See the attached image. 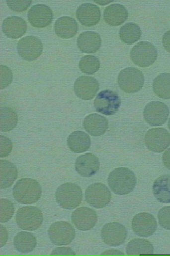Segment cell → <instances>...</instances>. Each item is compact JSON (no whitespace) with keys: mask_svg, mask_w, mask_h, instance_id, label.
I'll list each match as a JSON object with an SVG mask.
<instances>
[{"mask_svg":"<svg viewBox=\"0 0 170 256\" xmlns=\"http://www.w3.org/2000/svg\"><path fill=\"white\" fill-rule=\"evenodd\" d=\"M79 66L83 73L87 75H92L99 69L100 61L95 56L86 55L81 59Z\"/></svg>","mask_w":170,"mask_h":256,"instance_id":"obj_33","label":"cell"},{"mask_svg":"<svg viewBox=\"0 0 170 256\" xmlns=\"http://www.w3.org/2000/svg\"><path fill=\"white\" fill-rule=\"evenodd\" d=\"M121 100L118 94L107 89L101 91L94 100L96 110L105 115H113L118 110Z\"/></svg>","mask_w":170,"mask_h":256,"instance_id":"obj_8","label":"cell"},{"mask_svg":"<svg viewBox=\"0 0 170 256\" xmlns=\"http://www.w3.org/2000/svg\"><path fill=\"white\" fill-rule=\"evenodd\" d=\"M48 234L52 243L62 246L70 244L75 238L76 233L70 223L65 221H59L51 225Z\"/></svg>","mask_w":170,"mask_h":256,"instance_id":"obj_7","label":"cell"},{"mask_svg":"<svg viewBox=\"0 0 170 256\" xmlns=\"http://www.w3.org/2000/svg\"><path fill=\"white\" fill-rule=\"evenodd\" d=\"M0 139V157L8 156L11 152L12 145L11 140L7 137L1 135Z\"/></svg>","mask_w":170,"mask_h":256,"instance_id":"obj_38","label":"cell"},{"mask_svg":"<svg viewBox=\"0 0 170 256\" xmlns=\"http://www.w3.org/2000/svg\"><path fill=\"white\" fill-rule=\"evenodd\" d=\"M54 27L57 35L65 39L74 37L77 34L78 29L76 20L69 16H63L58 18Z\"/></svg>","mask_w":170,"mask_h":256,"instance_id":"obj_24","label":"cell"},{"mask_svg":"<svg viewBox=\"0 0 170 256\" xmlns=\"http://www.w3.org/2000/svg\"><path fill=\"white\" fill-rule=\"evenodd\" d=\"M85 200L91 206L100 208L106 206L110 201L111 193L108 188L101 183L90 185L85 190Z\"/></svg>","mask_w":170,"mask_h":256,"instance_id":"obj_10","label":"cell"},{"mask_svg":"<svg viewBox=\"0 0 170 256\" xmlns=\"http://www.w3.org/2000/svg\"><path fill=\"white\" fill-rule=\"evenodd\" d=\"M153 88L154 92L160 97L170 98V73H162L154 80Z\"/></svg>","mask_w":170,"mask_h":256,"instance_id":"obj_30","label":"cell"},{"mask_svg":"<svg viewBox=\"0 0 170 256\" xmlns=\"http://www.w3.org/2000/svg\"><path fill=\"white\" fill-rule=\"evenodd\" d=\"M0 89H4L12 81V74L11 70L6 66L0 65Z\"/></svg>","mask_w":170,"mask_h":256,"instance_id":"obj_37","label":"cell"},{"mask_svg":"<svg viewBox=\"0 0 170 256\" xmlns=\"http://www.w3.org/2000/svg\"><path fill=\"white\" fill-rule=\"evenodd\" d=\"M12 191L15 200L22 204L36 202L42 194V188L39 182L31 178H22L18 180Z\"/></svg>","mask_w":170,"mask_h":256,"instance_id":"obj_2","label":"cell"},{"mask_svg":"<svg viewBox=\"0 0 170 256\" xmlns=\"http://www.w3.org/2000/svg\"><path fill=\"white\" fill-rule=\"evenodd\" d=\"M27 24L25 21L18 16H8L2 22V31L10 39L19 38L25 34Z\"/></svg>","mask_w":170,"mask_h":256,"instance_id":"obj_20","label":"cell"},{"mask_svg":"<svg viewBox=\"0 0 170 256\" xmlns=\"http://www.w3.org/2000/svg\"><path fill=\"white\" fill-rule=\"evenodd\" d=\"M19 228L24 230L33 231L37 229L43 222V214L37 207L26 206L18 209L15 216Z\"/></svg>","mask_w":170,"mask_h":256,"instance_id":"obj_4","label":"cell"},{"mask_svg":"<svg viewBox=\"0 0 170 256\" xmlns=\"http://www.w3.org/2000/svg\"><path fill=\"white\" fill-rule=\"evenodd\" d=\"M67 144L73 152L81 153L88 150L91 141L89 136L82 131H75L68 137Z\"/></svg>","mask_w":170,"mask_h":256,"instance_id":"obj_25","label":"cell"},{"mask_svg":"<svg viewBox=\"0 0 170 256\" xmlns=\"http://www.w3.org/2000/svg\"><path fill=\"white\" fill-rule=\"evenodd\" d=\"M0 221L2 223L9 220L12 217L14 208L13 203L8 199H0Z\"/></svg>","mask_w":170,"mask_h":256,"instance_id":"obj_34","label":"cell"},{"mask_svg":"<svg viewBox=\"0 0 170 256\" xmlns=\"http://www.w3.org/2000/svg\"><path fill=\"white\" fill-rule=\"evenodd\" d=\"M85 129L92 136H100L104 134L108 127L107 119L97 113L87 115L83 122Z\"/></svg>","mask_w":170,"mask_h":256,"instance_id":"obj_21","label":"cell"},{"mask_svg":"<svg viewBox=\"0 0 170 256\" xmlns=\"http://www.w3.org/2000/svg\"><path fill=\"white\" fill-rule=\"evenodd\" d=\"M28 20L33 27L43 28L49 25L53 20L51 9L44 4H37L28 10Z\"/></svg>","mask_w":170,"mask_h":256,"instance_id":"obj_14","label":"cell"},{"mask_svg":"<svg viewBox=\"0 0 170 256\" xmlns=\"http://www.w3.org/2000/svg\"><path fill=\"white\" fill-rule=\"evenodd\" d=\"M145 143L150 151L162 152L170 145V134L163 128L150 129L145 135Z\"/></svg>","mask_w":170,"mask_h":256,"instance_id":"obj_9","label":"cell"},{"mask_svg":"<svg viewBox=\"0 0 170 256\" xmlns=\"http://www.w3.org/2000/svg\"><path fill=\"white\" fill-rule=\"evenodd\" d=\"M126 251L127 255L153 254L154 248L149 241L140 238L131 240L127 245Z\"/></svg>","mask_w":170,"mask_h":256,"instance_id":"obj_29","label":"cell"},{"mask_svg":"<svg viewBox=\"0 0 170 256\" xmlns=\"http://www.w3.org/2000/svg\"><path fill=\"white\" fill-rule=\"evenodd\" d=\"M162 42L164 48L170 53V30L166 32L163 35Z\"/></svg>","mask_w":170,"mask_h":256,"instance_id":"obj_40","label":"cell"},{"mask_svg":"<svg viewBox=\"0 0 170 256\" xmlns=\"http://www.w3.org/2000/svg\"><path fill=\"white\" fill-rule=\"evenodd\" d=\"M76 16L82 25L91 27L98 23L101 13L99 8L96 5L85 3L80 5L77 8Z\"/></svg>","mask_w":170,"mask_h":256,"instance_id":"obj_18","label":"cell"},{"mask_svg":"<svg viewBox=\"0 0 170 256\" xmlns=\"http://www.w3.org/2000/svg\"><path fill=\"white\" fill-rule=\"evenodd\" d=\"M75 252L69 248H57L54 249L51 255H75Z\"/></svg>","mask_w":170,"mask_h":256,"instance_id":"obj_39","label":"cell"},{"mask_svg":"<svg viewBox=\"0 0 170 256\" xmlns=\"http://www.w3.org/2000/svg\"><path fill=\"white\" fill-rule=\"evenodd\" d=\"M101 44L100 35L93 31H84L77 39L78 48L85 53H95L99 49Z\"/></svg>","mask_w":170,"mask_h":256,"instance_id":"obj_22","label":"cell"},{"mask_svg":"<svg viewBox=\"0 0 170 256\" xmlns=\"http://www.w3.org/2000/svg\"><path fill=\"white\" fill-rule=\"evenodd\" d=\"M15 248L22 253H28L32 251L37 244L35 236L27 232L18 233L13 239Z\"/></svg>","mask_w":170,"mask_h":256,"instance_id":"obj_28","label":"cell"},{"mask_svg":"<svg viewBox=\"0 0 170 256\" xmlns=\"http://www.w3.org/2000/svg\"><path fill=\"white\" fill-rule=\"evenodd\" d=\"M57 202L63 208L73 209L81 203L83 193L81 187L74 183H66L60 185L55 192Z\"/></svg>","mask_w":170,"mask_h":256,"instance_id":"obj_3","label":"cell"},{"mask_svg":"<svg viewBox=\"0 0 170 256\" xmlns=\"http://www.w3.org/2000/svg\"><path fill=\"white\" fill-rule=\"evenodd\" d=\"M117 82L119 86L122 90L131 93L138 91L142 88L144 77L139 70L129 67L120 72Z\"/></svg>","mask_w":170,"mask_h":256,"instance_id":"obj_5","label":"cell"},{"mask_svg":"<svg viewBox=\"0 0 170 256\" xmlns=\"http://www.w3.org/2000/svg\"><path fill=\"white\" fill-rule=\"evenodd\" d=\"M32 2L31 0H7L6 3L10 9L15 12H22L26 10Z\"/></svg>","mask_w":170,"mask_h":256,"instance_id":"obj_36","label":"cell"},{"mask_svg":"<svg viewBox=\"0 0 170 256\" xmlns=\"http://www.w3.org/2000/svg\"><path fill=\"white\" fill-rule=\"evenodd\" d=\"M142 34L140 27L136 24L128 23L122 26L119 30V37L125 43L132 44L138 41Z\"/></svg>","mask_w":170,"mask_h":256,"instance_id":"obj_31","label":"cell"},{"mask_svg":"<svg viewBox=\"0 0 170 256\" xmlns=\"http://www.w3.org/2000/svg\"><path fill=\"white\" fill-rule=\"evenodd\" d=\"M99 87L97 80L88 76H82L78 78L74 86L76 95L84 100L92 99L98 90Z\"/></svg>","mask_w":170,"mask_h":256,"instance_id":"obj_17","label":"cell"},{"mask_svg":"<svg viewBox=\"0 0 170 256\" xmlns=\"http://www.w3.org/2000/svg\"><path fill=\"white\" fill-rule=\"evenodd\" d=\"M157 223L151 214L141 213L136 215L132 221V228L135 234L141 237L151 236L156 230Z\"/></svg>","mask_w":170,"mask_h":256,"instance_id":"obj_15","label":"cell"},{"mask_svg":"<svg viewBox=\"0 0 170 256\" xmlns=\"http://www.w3.org/2000/svg\"><path fill=\"white\" fill-rule=\"evenodd\" d=\"M157 50L155 46L147 41L139 42L130 51L132 62L141 67H147L152 65L157 59Z\"/></svg>","mask_w":170,"mask_h":256,"instance_id":"obj_6","label":"cell"},{"mask_svg":"<svg viewBox=\"0 0 170 256\" xmlns=\"http://www.w3.org/2000/svg\"><path fill=\"white\" fill-rule=\"evenodd\" d=\"M0 227H1V228H0L1 231L3 232V237L2 238L1 236H2L3 235H2V234H1V238H0V247H1L6 243V242L7 239V235H5L7 234V233L5 228L4 227H2L1 225H0Z\"/></svg>","mask_w":170,"mask_h":256,"instance_id":"obj_42","label":"cell"},{"mask_svg":"<svg viewBox=\"0 0 170 256\" xmlns=\"http://www.w3.org/2000/svg\"><path fill=\"white\" fill-rule=\"evenodd\" d=\"M16 166L5 160H0V187L1 189L9 187L17 177Z\"/></svg>","mask_w":170,"mask_h":256,"instance_id":"obj_27","label":"cell"},{"mask_svg":"<svg viewBox=\"0 0 170 256\" xmlns=\"http://www.w3.org/2000/svg\"><path fill=\"white\" fill-rule=\"evenodd\" d=\"M71 219L78 229L86 231L95 226L97 221V215L92 209L88 207H81L73 212Z\"/></svg>","mask_w":170,"mask_h":256,"instance_id":"obj_16","label":"cell"},{"mask_svg":"<svg viewBox=\"0 0 170 256\" xmlns=\"http://www.w3.org/2000/svg\"><path fill=\"white\" fill-rule=\"evenodd\" d=\"M168 127H169V128L170 130V119H169V122H168Z\"/></svg>","mask_w":170,"mask_h":256,"instance_id":"obj_43","label":"cell"},{"mask_svg":"<svg viewBox=\"0 0 170 256\" xmlns=\"http://www.w3.org/2000/svg\"><path fill=\"white\" fill-rule=\"evenodd\" d=\"M108 183L114 193L124 195L133 190L136 184V178L132 171L127 168L120 167L110 172Z\"/></svg>","mask_w":170,"mask_h":256,"instance_id":"obj_1","label":"cell"},{"mask_svg":"<svg viewBox=\"0 0 170 256\" xmlns=\"http://www.w3.org/2000/svg\"><path fill=\"white\" fill-rule=\"evenodd\" d=\"M159 222L163 228L170 230V206L161 208L158 214Z\"/></svg>","mask_w":170,"mask_h":256,"instance_id":"obj_35","label":"cell"},{"mask_svg":"<svg viewBox=\"0 0 170 256\" xmlns=\"http://www.w3.org/2000/svg\"><path fill=\"white\" fill-rule=\"evenodd\" d=\"M128 13L125 7L115 3L107 6L104 10L103 18L105 22L111 26H118L127 19Z\"/></svg>","mask_w":170,"mask_h":256,"instance_id":"obj_23","label":"cell"},{"mask_svg":"<svg viewBox=\"0 0 170 256\" xmlns=\"http://www.w3.org/2000/svg\"><path fill=\"white\" fill-rule=\"evenodd\" d=\"M145 121L152 126L163 125L169 115V109L167 105L159 101H153L147 104L143 112Z\"/></svg>","mask_w":170,"mask_h":256,"instance_id":"obj_13","label":"cell"},{"mask_svg":"<svg viewBox=\"0 0 170 256\" xmlns=\"http://www.w3.org/2000/svg\"><path fill=\"white\" fill-rule=\"evenodd\" d=\"M127 236L125 226L118 222H111L104 225L101 231L103 242L110 246L122 244Z\"/></svg>","mask_w":170,"mask_h":256,"instance_id":"obj_11","label":"cell"},{"mask_svg":"<svg viewBox=\"0 0 170 256\" xmlns=\"http://www.w3.org/2000/svg\"><path fill=\"white\" fill-rule=\"evenodd\" d=\"M0 129L6 132L14 128L18 122L16 113L9 107H1L0 109Z\"/></svg>","mask_w":170,"mask_h":256,"instance_id":"obj_32","label":"cell"},{"mask_svg":"<svg viewBox=\"0 0 170 256\" xmlns=\"http://www.w3.org/2000/svg\"><path fill=\"white\" fill-rule=\"evenodd\" d=\"M19 55L24 60L31 61L42 54L43 45L41 40L34 36H27L19 41L17 46Z\"/></svg>","mask_w":170,"mask_h":256,"instance_id":"obj_12","label":"cell"},{"mask_svg":"<svg viewBox=\"0 0 170 256\" xmlns=\"http://www.w3.org/2000/svg\"><path fill=\"white\" fill-rule=\"evenodd\" d=\"M153 192L160 202L170 203V174H164L157 178L153 185Z\"/></svg>","mask_w":170,"mask_h":256,"instance_id":"obj_26","label":"cell"},{"mask_svg":"<svg viewBox=\"0 0 170 256\" xmlns=\"http://www.w3.org/2000/svg\"><path fill=\"white\" fill-rule=\"evenodd\" d=\"M163 162L164 166L170 170V148L166 150L163 155Z\"/></svg>","mask_w":170,"mask_h":256,"instance_id":"obj_41","label":"cell"},{"mask_svg":"<svg viewBox=\"0 0 170 256\" xmlns=\"http://www.w3.org/2000/svg\"><path fill=\"white\" fill-rule=\"evenodd\" d=\"M100 163L94 154L86 153L78 157L75 163V169L79 174L85 177L94 174L99 170Z\"/></svg>","mask_w":170,"mask_h":256,"instance_id":"obj_19","label":"cell"}]
</instances>
